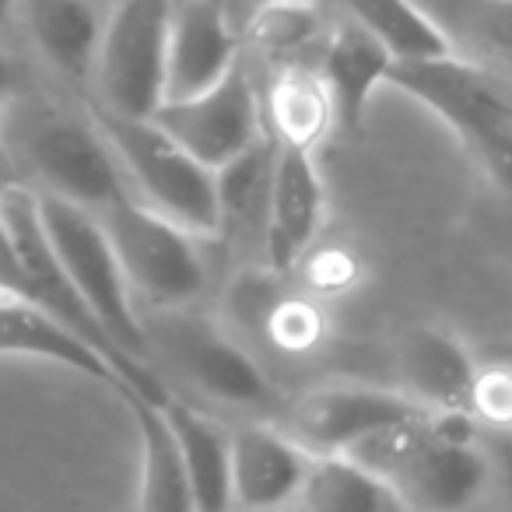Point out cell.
<instances>
[{
    "label": "cell",
    "instance_id": "obj_1",
    "mask_svg": "<svg viewBox=\"0 0 512 512\" xmlns=\"http://www.w3.org/2000/svg\"><path fill=\"white\" fill-rule=\"evenodd\" d=\"M393 488L407 512H470L491 481V456L470 414L425 411L351 449Z\"/></svg>",
    "mask_w": 512,
    "mask_h": 512
},
{
    "label": "cell",
    "instance_id": "obj_2",
    "mask_svg": "<svg viewBox=\"0 0 512 512\" xmlns=\"http://www.w3.org/2000/svg\"><path fill=\"white\" fill-rule=\"evenodd\" d=\"M88 116L99 123L109 148L116 151L130 179L134 197H141L158 214L183 225L197 239H214L225 228L218 200V176L172 141L155 120L123 116L113 109L88 102Z\"/></svg>",
    "mask_w": 512,
    "mask_h": 512
},
{
    "label": "cell",
    "instance_id": "obj_3",
    "mask_svg": "<svg viewBox=\"0 0 512 512\" xmlns=\"http://www.w3.org/2000/svg\"><path fill=\"white\" fill-rule=\"evenodd\" d=\"M400 88L432 109L474 155L498 190L512 193V92L453 57L400 60L390 71Z\"/></svg>",
    "mask_w": 512,
    "mask_h": 512
},
{
    "label": "cell",
    "instance_id": "obj_4",
    "mask_svg": "<svg viewBox=\"0 0 512 512\" xmlns=\"http://www.w3.org/2000/svg\"><path fill=\"white\" fill-rule=\"evenodd\" d=\"M36 193L46 235H50L53 249H57L67 278L74 281L81 299L95 313V320L106 327V334L127 355L151 365V348H155L151 344V330L141 320V313H137L134 288H130L127 274H123L120 256H116L113 239H109L99 211L74 204L67 197H57V193Z\"/></svg>",
    "mask_w": 512,
    "mask_h": 512
},
{
    "label": "cell",
    "instance_id": "obj_5",
    "mask_svg": "<svg viewBox=\"0 0 512 512\" xmlns=\"http://www.w3.org/2000/svg\"><path fill=\"white\" fill-rule=\"evenodd\" d=\"M99 218L113 239V249L134 295H141L158 313L186 309L190 302H197V295L207 285V267L197 249V235L158 214L134 193L99 211Z\"/></svg>",
    "mask_w": 512,
    "mask_h": 512
},
{
    "label": "cell",
    "instance_id": "obj_6",
    "mask_svg": "<svg viewBox=\"0 0 512 512\" xmlns=\"http://www.w3.org/2000/svg\"><path fill=\"white\" fill-rule=\"evenodd\" d=\"M176 0H120L106 18L95 92L99 106L123 116H155L165 102L169 78V36Z\"/></svg>",
    "mask_w": 512,
    "mask_h": 512
},
{
    "label": "cell",
    "instance_id": "obj_7",
    "mask_svg": "<svg viewBox=\"0 0 512 512\" xmlns=\"http://www.w3.org/2000/svg\"><path fill=\"white\" fill-rule=\"evenodd\" d=\"M25 162L39 179L36 190L57 193L81 207L106 211L127 197L130 179L92 116L46 113L25 130Z\"/></svg>",
    "mask_w": 512,
    "mask_h": 512
},
{
    "label": "cell",
    "instance_id": "obj_8",
    "mask_svg": "<svg viewBox=\"0 0 512 512\" xmlns=\"http://www.w3.org/2000/svg\"><path fill=\"white\" fill-rule=\"evenodd\" d=\"M151 120L214 172L267 137L264 106L242 64L207 92L162 102Z\"/></svg>",
    "mask_w": 512,
    "mask_h": 512
},
{
    "label": "cell",
    "instance_id": "obj_9",
    "mask_svg": "<svg viewBox=\"0 0 512 512\" xmlns=\"http://www.w3.org/2000/svg\"><path fill=\"white\" fill-rule=\"evenodd\" d=\"M425 407L407 393L379 386H320L302 393L285 411V428L309 453H351L372 435L421 418Z\"/></svg>",
    "mask_w": 512,
    "mask_h": 512
},
{
    "label": "cell",
    "instance_id": "obj_10",
    "mask_svg": "<svg viewBox=\"0 0 512 512\" xmlns=\"http://www.w3.org/2000/svg\"><path fill=\"white\" fill-rule=\"evenodd\" d=\"M162 330H151V344L162 341L165 355L214 400L232 407H278V390L249 351H242L211 320L186 316L183 309L162 313Z\"/></svg>",
    "mask_w": 512,
    "mask_h": 512
},
{
    "label": "cell",
    "instance_id": "obj_11",
    "mask_svg": "<svg viewBox=\"0 0 512 512\" xmlns=\"http://www.w3.org/2000/svg\"><path fill=\"white\" fill-rule=\"evenodd\" d=\"M316 453L278 425H232V495L235 512H292Z\"/></svg>",
    "mask_w": 512,
    "mask_h": 512
},
{
    "label": "cell",
    "instance_id": "obj_12",
    "mask_svg": "<svg viewBox=\"0 0 512 512\" xmlns=\"http://www.w3.org/2000/svg\"><path fill=\"white\" fill-rule=\"evenodd\" d=\"M323 204L327 197L313 151L278 144L264 211V249L274 274L292 271L309 256L323 228Z\"/></svg>",
    "mask_w": 512,
    "mask_h": 512
},
{
    "label": "cell",
    "instance_id": "obj_13",
    "mask_svg": "<svg viewBox=\"0 0 512 512\" xmlns=\"http://www.w3.org/2000/svg\"><path fill=\"white\" fill-rule=\"evenodd\" d=\"M0 355L57 362L95 379V383L109 386L113 393L130 390L123 372L95 344L74 334L64 320H57L36 299H25V295L8 292V288H0Z\"/></svg>",
    "mask_w": 512,
    "mask_h": 512
},
{
    "label": "cell",
    "instance_id": "obj_14",
    "mask_svg": "<svg viewBox=\"0 0 512 512\" xmlns=\"http://www.w3.org/2000/svg\"><path fill=\"white\" fill-rule=\"evenodd\" d=\"M242 64L239 36L228 22L218 0H183L176 4L169 36V78H165V102L190 99Z\"/></svg>",
    "mask_w": 512,
    "mask_h": 512
},
{
    "label": "cell",
    "instance_id": "obj_15",
    "mask_svg": "<svg viewBox=\"0 0 512 512\" xmlns=\"http://www.w3.org/2000/svg\"><path fill=\"white\" fill-rule=\"evenodd\" d=\"M397 372L404 393L425 411L470 414L481 365L449 330L414 327L397 348Z\"/></svg>",
    "mask_w": 512,
    "mask_h": 512
},
{
    "label": "cell",
    "instance_id": "obj_16",
    "mask_svg": "<svg viewBox=\"0 0 512 512\" xmlns=\"http://www.w3.org/2000/svg\"><path fill=\"white\" fill-rule=\"evenodd\" d=\"M453 60L512 92V0H414Z\"/></svg>",
    "mask_w": 512,
    "mask_h": 512
},
{
    "label": "cell",
    "instance_id": "obj_17",
    "mask_svg": "<svg viewBox=\"0 0 512 512\" xmlns=\"http://www.w3.org/2000/svg\"><path fill=\"white\" fill-rule=\"evenodd\" d=\"M393 64H397L393 53L351 18H341L327 32L323 60L316 71H320L330 102H334V120L341 134H362L365 130L369 102L376 88L390 85Z\"/></svg>",
    "mask_w": 512,
    "mask_h": 512
},
{
    "label": "cell",
    "instance_id": "obj_18",
    "mask_svg": "<svg viewBox=\"0 0 512 512\" xmlns=\"http://www.w3.org/2000/svg\"><path fill=\"white\" fill-rule=\"evenodd\" d=\"M18 15L25 18L36 50L64 78L92 81L106 32V18L95 0H18Z\"/></svg>",
    "mask_w": 512,
    "mask_h": 512
},
{
    "label": "cell",
    "instance_id": "obj_19",
    "mask_svg": "<svg viewBox=\"0 0 512 512\" xmlns=\"http://www.w3.org/2000/svg\"><path fill=\"white\" fill-rule=\"evenodd\" d=\"M172 432L183 449L186 474H190L197 512H235L232 495V425L197 411L179 397L162 404Z\"/></svg>",
    "mask_w": 512,
    "mask_h": 512
},
{
    "label": "cell",
    "instance_id": "obj_20",
    "mask_svg": "<svg viewBox=\"0 0 512 512\" xmlns=\"http://www.w3.org/2000/svg\"><path fill=\"white\" fill-rule=\"evenodd\" d=\"M120 400L141 435V512H197L183 449L162 404L137 390H123Z\"/></svg>",
    "mask_w": 512,
    "mask_h": 512
},
{
    "label": "cell",
    "instance_id": "obj_21",
    "mask_svg": "<svg viewBox=\"0 0 512 512\" xmlns=\"http://www.w3.org/2000/svg\"><path fill=\"white\" fill-rule=\"evenodd\" d=\"M292 512H407L393 488L358 456L323 453L313 460Z\"/></svg>",
    "mask_w": 512,
    "mask_h": 512
},
{
    "label": "cell",
    "instance_id": "obj_22",
    "mask_svg": "<svg viewBox=\"0 0 512 512\" xmlns=\"http://www.w3.org/2000/svg\"><path fill=\"white\" fill-rule=\"evenodd\" d=\"M267 134L281 148H302L316 151L330 130H337L334 120V102L323 85L320 71H309L302 64L281 67L274 78L271 92H267Z\"/></svg>",
    "mask_w": 512,
    "mask_h": 512
},
{
    "label": "cell",
    "instance_id": "obj_23",
    "mask_svg": "<svg viewBox=\"0 0 512 512\" xmlns=\"http://www.w3.org/2000/svg\"><path fill=\"white\" fill-rule=\"evenodd\" d=\"M344 18L362 25L369 36H376L393 60H428L449 57L439 32L428 25L414 0H337Z\"/></svg>",
    "mask_w": 512,
    "mask_h": 512
},
{
    "label": "cell",
    "instance_id": "obj_24",
    "mask_svg": "<svg viewBox=\"0 0 512 512\" xmlns=\"http://www.w3.org/2000/svg\"><path fill=\"white\" fill-rule=\"evenodd\" d=\"M327 32L320 0H256L249 18V43L278 67L299 64V57Z\"/></svg>",
    "mask_w": 512,
    "mask_h": 512
},
{
    "label": "cell",
    "instance_id": "obj_25",
    "mask_svg": "<svg viewBox=\"0 0 512 512\" xmlns=\"http://www.w3.org/2000/svg\"><path fill=\"white\" fill-rule=\"evenodd\" d=\"M267 330L281 351H313L323 341V316L306 299H278Z\"/></svg>",
    "mask_w": 512,
    "mask_h": 512
},
{
    "label": "cell",
    "instance_id": "obj_26",
    "mask_svg": "<svg viewBox=\"0 0 512 512\" xmlns=\"http://www.w3.org/2000/svg\"><path fill=\"white\" fill-rule=\"evenodd\" d=\"M470 418L484 421L495 432H512V365H488L474 386Z\"/></svg>",
    "mask_w": 512,
    "mask_h": 512
},
{
    "label": "cell",
    "instance_id": "obj_27",
    "mask_svg": "<svg viewBox=\"0 0 512 512\" xmlns=\"http://www.w3.org/2000/svg\"><path fill=\"white\" fill-rule=\"evenodd\" d=\"M15 88V64L4 50H0V95H8Z\"/></svg>",
    "mask_w": 512,
    "mask_h": 512
},
{
    "label": "cell",
    "instance_id": "obj_28",
    "mask_svg": "<svg viewBox=\"0 0 512 512\" xmlns=\"http://www.w3.org/2000/svg\"><path fill=\"white\" fill-rule=\"evenodd\" d=\"M502 477H505V512H512V449L502 453Z\"/></svg>",
    "mask_w": 512,
    "mask_h": 512
},
{
    "label": "cell",
    "instance_id": "obj_29",
    "mask_svg": "<svg viewBox=\"0 0 512 512\" xmlns=\"http://www.w3.org/2000/svg\"><path fill=\"white\" fill-rule=\"evenodd\" d=\"M18 15V0H0V36L8 32V25L15 22Z\"/></svg>",
    "mask_w": 512,
    "mask_h": 512
}]
</instances>
